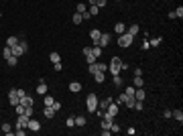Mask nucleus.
Listing matches in <instances>:
<instances>
[{"instance_id": "nucleus-1", "label": "nucleus", "mask_w": 183, "mask_h": 136, "mask_svg": "<svg viewBox=\"0 0 183 136\" xmlns=\"http://www.w3.org/2000/svg\"><path fill=\"white\" fill-rule=\"evenodd\" d=\"M27 49H29L27 41H18V45L12 47V55H14V57H20V55H24V53H27Z\"/></svg>"}, {"instance_id": "nucleus-2", "label": "nucleus", "mask_w": 183, "mask_h": 136, "mask_svg": "<svg viewBox=\"0 0 183 136\" xmlns=\"http://www.w3.org/2000/svg\"><path fill=\"white\" fill-rule=\"evenodd\" d=\"M86 106H88V112H96L98 110V96L96 94H90L86 98Z\"/></svg>"}, {"instance_id": "nucleus-3", "label": "nucleus", "mask_w": 183, "mask_h": 136, "mask_svg": "<svg viewBox=\"0 0 183 136\" xmlns=\"http://www.w3.org/2000/svg\"><path fill=\"white\" fill-rule=\"evenodd\" d=\"M132 41H134V37H132V35H128V33H122L120 37H118V45H120V47H124V49L132 45Z\"/></svg>"}, {"instance_id": "nucleus-4", "label": "nucleus", "mask_w": 183, "mask_h": 136, "mask_svg": "<svg viewBox=\"0 0 183 136\" xmlns=\"http://www.w3.org/2000/svg\"><path fill=\"white\" fill-rule=\"evenodd\" d=\"M27 130H33V132H39L41 130V122L35 118H29V124H27Z\"/></svg>"}, {"instance_id": "nucleus-5", "label": "nucleus", "mask_w": 183, "mask_h": 136, "mask_svg": "<svg viewBox=\"0 0 183 136\" xmlns=\"http://www.w3.org/2000/svg\"><path fill=\"white\" fill-rule=\"evenodd\" d=\"M81 53H84V57L88 59V63H96V61H98V59L94 57V53H92V47H84Z\"/></svg>"}, {"instance_id": "nucleus-6", "label": "nucleus", "mask_w": 183, "mask_h": 136, "mask_svg": "<svg viewBox=\"0 0 183 136\" xmlns=\"http://www.w3.org/2000/svg\"><path fill=\"white\" fill-rule=\"evenodd\" d=\"M110 41H112V37H110L108 33H102V37H100V41H98V45L104 49V47H108L110 45Z\"/></svg>"}, {"instance_id": "nucleus-7", "label": "nucleus", "mask_w": 183, "mask_h": 136, "mask_svg": "<svg viewBox=\"0 0 183 136\" xmlns=\"http://www.w3.org/2000/svg\"><path fill=\"white\" fill-rule=\"evenodd\" d=\"M8 102H10V106H18L20 98L17 96V89H10V91H8Z\"/></svg>"}, {"instance_id": "nucleus-8", "label": "nucleus", "mask_w": 183, "mask_h": 136, "mask_svg": "<svg viewBox=\"0 0 183 136\" xmlns=\"http://www.w3.org/2000/svg\"><path fill=\"white\" fill-rule=\"evenodd\" d=\"M55 114H57V112H55V110H53V108H51V106H45V110H43V116H45V118H47V120L55 118Z\"/></svg>"}, {"instance_id": "nucleus-9", "label": "nucleus", "mask_w": 183, "mask_h": 136, "mask_svg": "<svg viewBox=\"0 0 183 136\" xmlns=\"http://www.w3.org/2000/svg\"><path fill=\"white\" fill-rule=\"evenodd\" d=\"M90 37H92V41H94V45H98V41H100V37H102V31L92 29V31H90Z\"/></svg>"}, {"instance_id": "nucleus-10", "label": "nucleus", "mask_w": 183, "mask_h": 136, "mask_svg": "<svg viewBox=\"0 0 183 136\" xmlns=\"http://www.w3.org/2000/svg\"><path fill=\"white\" fill-rule=\"evenodd\" d=\"M37 94H41V96H45V94H47V83H45V79H39V85H37Z\"/></svg>"}, {"instance_id": "nucleus-11", "label": "nucleus", "mask_w": 183, "mask_h": 136, "mask_svg": "<svg viewBox=\"0 0 183 136\" xmlns=\"http://www.w3.org/2000/svg\"><path fill=\"white\" fill-rule=\"evenodd\" d=\"M18 104H22V106H35V100H33V96H24V98H20V102Z\"/></svg>"}, {"instance_id": "nucleus-12", "label": "nucleus", "mask_w": 183, "mask_h": 136, "mask_svg": "<svg viewBox=\"0 0 183 136\" xmlns=\"http://www.w3.org/2000/svg\"><path fill=\"white\" fill-rule=\"evenodd\" d=\"M106 112L112 114V116H116V114H118V104H116V102H110L108 108H106Z\"/></svg>"}, {"instance_id": "nucleus-13", "label": "nucleus", "mask_w": 183, "mask_h": 136, "mask_svg": "<svg viewBox=\"0 0 183 136\" xmlns=\"http://www.w3.org/2000/svg\"><path fill=\"white\" fill-rule=\"evenodd\" d=\"M146 98V91L143 87H136V91H134V100H145Z\"/></svg>"}, {"instance_id": "nucleus-14", "label": "nucleus", "mask_w": 183, "mask_h": 136, "mask_svg": "<svg viewBox=\"0 0 183 136\" xmlns=\"http://www.w3.org/2000/svg\"><path fill=\"white\" fill-rule=\"evenodd\" d=\"M132 85H134V87H143V85H145V79H143V75H134V79H132Z\"/></svg>"}, {"instance_id": "nucleus-15", "label": "nucleus", "mask_w": 183, "mask_h": 136, "mask_svg": "<svg viewBox=\"0 0 183 136\" xmlns=\"http://www.w3.org/2000/svg\"><path fill=\"white\" fill-rule=\"evenodd\" d=\"M138 31H140V27H138V24H130V29H126L124 33L132 35V37H136V35H138Z\"/></svg>"}, {"instance_id": "nucleus-16", "label": "nucleus", "mask_w": 183, "mask_h": 136, "mask_svg": "<svg viewBox=\"0 0 183 136\" xmlns=\"http://www.w3.org/2000/svg\"><path fill=\"white\" fill-rule=\"evenodd\" d=\"M112 102V98H104L102 102H98V108L102 110V112H106V108H108V104Z\"/></svg>"}, {"instance_id": "nucleus-17", "label": "nucleus", "mask_w": 183, "mask_h": 136, "mask_svg": "<svg viewBox=\"0 0 183 136\" xmlns=\"http://www.w3.org/2000/svg\"><path fill=\"white\" fill-rule=\"evenodd\" d=\"M69 91H73V94L81 91V83H79V81H71V83H69Z\"/></svg>"}, {"instance_id": "nucleus-18", "label": "nucleus", "mask_w": 183, "mask_h": 136, "mask_svg": "<svg viewBox=\"0 0 183 136\" xmlns=\"http://www.w3.org/2000/svg\"><path fill=\"white\" fill-rule=\"evenodd\" d=\"M49 61H51V63H57V61H61V55H59L57 51H51V53H49Z\"/></svg>"}, {"instance_id": "nucleus-19", "label": "nucleus", "mask_w": 183, "mask_h": 136, "mask_svg": "<svg viewBox=\"0 0 183 136\" xmlns=\"http://www.w3.org/2000/svg\"><path fill=\"white\" fill-rule=\"evenodd\" d=\"M2 132H4V134H8V136L14 134V132H12V126H10L8 122H4V124H2Z\"/></svg>"}, {"instance_id": "nucleus-20", "label": "nucleus", "mask_w": 183, "mask_h": 136, "mask_svg": "<svg viewBox=\"0 0 183 136\" xmlns=\"http://www.w3.org/2000/svg\"><path fill=\"white\" fill-rule=\"evenodd\" d=\"M108 71L112 73V77H114V75H120V71H122V69L118 67V65H110V63H108Z\"/></svg>"}, {"instance_id": "nucleus-21", "label": "nucleus", "mask_w": 183, "mask_h": 136, "mask_svg": "<svg viewBox=\"0 0 183 136\" xmlns=\"http://www.w3.org/2000/svg\"><path fill=\"white\" fill-rule=\"evenodd\" d=\"M6 45H8V47H14V45H18V39L14 35H10V37L6 39Z\"/></svg>"}, {"instance_id": "nucleus-22", "label": "nucleus", "mask_w": 183, "mask_h": 136, "mask_svg": "<svg viewBox=\"0 0 183 136\" xmlns=\"http://www.w3.org/2000/svg\"><path fill=\"white\" fill-rule=\"evenodd\" d=\"M171 116H173V118L177 120V122H179V124H181V122H183V112H181V110H175V112H173V114H171Z\"/></svg>"}, {"instance_id": "nucleus-23", "label": "nucleus", "mask_w": 183, "mask_h": 136, "mask_svg": "<svg viewBox=\"0 0 183 136\" xmlns=\"http://www.w3.org/2000/svg\"><path fill=\"white\" fill-rule=\"evenodd\" d=\"M114 31H116V33H118V35H122V33H124V31H126V27H124L122 22H116V24H114Z\"/></svg>"}, {"instance_id": "nucleus-24", "label": "nucleus", "mask_w": 183, "mask_h": 136, "mask_svg": "<svg viewBox=\"0 0 183 136\" xmlns=\"http://www.w3.org/2000/svg\"><path fill=\"white\" fill-rule=\"evenodd\" d=\"M92 53H94V57L98 59V57L102 55V47H100V45H94V47H92Z\"/></svg>"}, {"instance_id": "nucleus-25", "label": "nucleus", "mask_w": 183, "mask_h": 136, "mask_svg": "<svg viewBox=\"0 0 183 136\" xmlns=\"http://www.w3.org/2000/svg\"><path fill=\"white\" fill-rule=\"evenodd\" d=\"M10 55H12V47H8V45H6V47L2 49V57H4V59H8Z\"/></svg>"}, {"instance_id": "nucleus-26", "label": "nucleus", "mask_w": 183, "mask_h": 136, "mask_svg": "<svg viewBox=\"0 0 183 136\" xmlns=\"http://www.w3.org/2000/svg\"><path fill=\"white\" fill-rule=\"evenodd\" d=\"M73 24H81V20H84V17H81V14H79V12H75V14H73Z\"/></svg>"}, {"instance_id": "nucleus-27", "label": "nucleus", "mask_w": 183, "mask_h": 136, "mask_svg": "<svg viewBox=\"0 0 183 136\" xmlns=\"http://www.w3.org/2000/svg\"><path fill=\"white\" fill-rule=\"evenodd\" d=\"M148 43H151V47H159V45H161V37H153Z\"/></svg>"}, {"instance_id": "nucleus-28", "label": "nucleus", "mask_w": 183, "mask_h": 136, "mask_svg": "<svg viewBox=\"0 0 183 136\" xmlns=\"http://www.w3.org/2000/svg\"><path fill=\"white\" fill-rule=\"evenodd\" d=\"M94 79H96L98 83H102V81H104V73H102V71H96V73H94Z\"/></svg>"}, {"instance_id": "nucleus-29", "label": "nucleus", "mask_w": 183, "mask_h": 136, "mask_svg": "<svg viewBox=\"0 0 183 136\" xmlns=\"http://www.w3.org/2000/svg\"><path fill=\"white\" fill-rule=\"evenodd\" d=\"M134 91H136V87H134V85H128L126 89H124V94H126V96H132V98H134Z\"/></svg>"}, {"instance_id": "nucleus-30", "label": "nucleus", "mask_w": 183, "mask_h": 136, "mask_svg": "<svg viewBox=\"0 0 183 136\" xmlns=\"http://www.w3.org/2000/svg\"><path fill=\"white\" fill-rule=\"evenodd\" d=\"M75 126H86V116H77L75 118Z\"/></svg>"}, {"instance_id": "nucleus-31", "label": "nucleus", "mask_w": 183, "mask_h": 136, "mask_svg": "<svg viewBox=\"0 0 183 136\" xmlns=\"http://www.w3.org/2000/svg\"><path fill=\"white\" fill-rule=\"evenodd\" d=\"M53 98H51V96H47V94H45V98H43V104H45V106H53Z\"/></svg>"}, {"instance_id": "nucleus-32", "label": "nucleus", "mask_w": 183, "mask_h": 136, "mask_svg": "<svg viewBox=\"0 0 183 136\" xmlns=\"http://www.w3.org/2000/svg\"><path fill=\"white\" fill-rule=\"evenodd\" d=\"M110 65H118V67H120V65H122V59H120V57H112V59H110Z\"/></svg>"}, {"instance_id": "nucleus-33", "label": "nucleus", "mask_w": 183, "mask_h": 136, "mask_svg": "<svg viewBox=\"0 0 183 136\" xmlns=\"http://www.w3.org/2000/svg\"><path fill=\"white\" fill-rule=\"evenodd\" d=\"M6 63H8V65H17V63H18V57H14V55H10V57L6 59Z\"/></svg>"}, {"instance_id": "nucleus-34", "label": "nucleus", "mask_w": 183, "mask_h": 136, "mask_svg": "<svg viewBox=\"0 0 183 136\" xmlns=\"http://www.w3.org/2000/svg\"><path fill=\"white\" fill-rule=\"evenodd\" d=\"M88 12H90V17H96V14H98V6H96V4H90V10H88Z\"/></svg>"}, {"instance_id": "nucleus-35", "label": "nucleus", "mask_w": 183, "mask_h": 136, "mask_svg": "<svg viewBox=\"0 0 183 136\" xmlns=\"http://www.w3.org/2000/svg\"><path fill=\"white\" fill-rule=\"evenodd\" d=\"M86 10H88V6H86L84 2H79V4H77V12H79V14H84Z\"/></svg>"}, {"instance_id": "nucleus-36", "label": "nucleus", "mask_w": 183, "mask_h": 136, "mask_svg": "<svg viewBox=\"0 0 183 136\" xmlns=\"http://www.w3.org/2000/svg\"><path fill=\"white\" fill-rule=\"evenodd\" d=\"M114 120H106V118H102V128H106V130H110V124H112Z\"/></svg>"}, {"instance_id": "nucleus-37", "label": "nucleus", "mask_w": 183, "mask_h": 136, "mask_svg": "<svg viewBox=\"0 0 183 136\" xmlns=\"http://www.w3.org/2000/svg\"><path fill=\"white\" fill-rule=\"evenodd\" d=\"M65 124H67V128H73V126H75V118H73V116H69V118L65 120Z\"/></svg>"}, {"instance_id": "nucleus-38", "label": "nucleus", "mask_w": 183, "mask_h": 136, "mask_svg": "<svg viewBox=\"0 0 183 136\" xmlns=\"http://www.w3.org/2000/svg\"><path fill=\"white\" fill-rule=\"evenodd\" d=\"M24 114H27L29 118H33V106H24Z\"/></svg>"}, {"instance_id": "nucleus-39", "label": "nucleus", "mask_w": 183, "mask_h": 136, "mask_svg": "<svg viewBox=\"0 0 183 136\" xmlns=\"http://www.w3.org/2000/svg\"><path fill=\"white\" fill-rule=\"evenodd\" d=\"M110 132H114V134H116V132H120V126L112 122V124H110Z\"/></svg>"}, {"instance_id": "nucleus-40", "label": "nucleus", "mask_w": 183, "mask_h": 136, "mask_svg": "<svg viewBox=\"0 0 183 136\" xmlns=\"http://www.w3.org/2000/svg\"><path fill=\"white\" fill-rule=\"evenodd\" d=\"M175 12V18H183V6H179L177 10H173Z\"/></svg>"}, {"instance_id": "nucleus-41", "label": "nucleus", "mask_w": 183, "mask_h": 136, "mask_svg": "<svg viewBox=\"0 0 183 136\" xmlns=\"http://www.w3.org/2000/svg\"><path fill=\"white\" fill-rule=\"evenodd\" d=\"M114 85H116V87L122 85V77H120V75H114Z\"/></svg>"}, {"instance_id": "nucleus-42", "label": "nucleus", "mask_w": 183, "mask_h": 136, "mask_svg": "<svg viewBox=\"0 0 183 136\" xmlns=\"http://www.w3.org/2000/svg\"><path fill=\"white\" fill-rule=\"evenodd\" d=\"M124 100H126V94H120V96L116 98V104L120 106V104H124Z\"/></svg>"}, {"instance_id": "nucleus-43", "label": "nucleus", "mask_w": 183, "mask_h": 136, "mask_svg": "<svg viewBox=\"0 0 183 136\" xmlns=\"http://www.w3.org/2000/svg\"><path fill=\"white\" fill-rule=\"evenodd\" d=\"M98 71L106 73V71H108V65H106V63H98Z\"/></svg>"}, {"instance_id": "nucleus-44", "label": "nucleus", "mask_w": 183, "mask_h": 136, "mask_svg": "<svg viewBox=\"0 0 183 136\" xmlns=\"http://www.w3.org/2000/svg\"><path fill=\"white\" fill-rule=\"evenodd\" d=\"M140 49H151V43H148V39H145V41H143V43H140Z\"/></svg>"}, {"instance_id": "nucleus-45", "label": "nucleus", "mask_w": 183, "mask_h": 136, "mask_svg": "<svg viewBox=\"0 0 183 136\" xmlns=\"http://www.w3.org/2000/svg\"><path fill=\"white\" fill-rule=\"evenodd\" d=\"M96 71H98V63H90V73L94 75Z\"/></svg>"}, {"instance_id": "nucleus-46", "label": "nucleus", "mask_w": 183, "mask_h": 136, "mask_svg": "<svg viewBox=\"0 0 183 136\" xmlns=\"http://www.w3.org/2000/svg\"><path fill=\"white\" fill-rule=\"evenodd\" d=\"M14 108H17V114H24V106H22V104H18Z\"/></svg>"}, {"instance_id": "nucleus-47", "label": "nucleus", "mask_w": 183, "mask_h": 136, "mask_svg": "<svg viewBox=\"0 0 183 136\" xmlns=\"http://www.w3.org/2000/svg\"><path fill=\"white\" fill-rule=\"evenodd\" d=\"M51 108H53L55 112H59V110H61V104H59V102H57V100H55V102H53V106H51Z\"/></svg>"}, {"instance_id": "nucleus-48", "label": "nucleus", "mask_w": 183, "mask_h": 136, "mask_svg": "<svg viewBox=\"0 0 183 136\" xmlns=\"http://www.w3.org/2000/svg\"><path fill=\"white\" fill-rule=\"evenodd\" d=\"M106 2H108V0H96V6L102 8V6H106Z\"/></svg>"}, {"instance_id": "nucleus-49", "label": "nucleus", "mask_w": 183, "mask_h": 136, "mask_svg": "<svg viewBox=\"0 0 183 136\" xmlns=\"http://www.w3.org/2000/svg\"><path fill=\"white\" fill-rule=\"evenodd\" d=\"M53 67H55V71H61L63 65H61V61H57V63H53Z\"/></svg>"}, {"instance_id": "nucleus-50", "label": "nucleus", "mask_w": 183, "mask_h": 136, "mask_svg": "<svg viewBox=\"0 0 183 136\" xmlns=\"http://www.w3.org/2000/svg\"><path fill=\"white\" fill-rule=\"evenodd\" d=\"M17 96H18V98H24V96H27V91H24V89H17Z\"/></svg>"}, {"instance_id": "nucleus-51", "label": "nucleus", "mask_w": 183, "mask_h": 136, "mask_svg": "<svg viewBox=\"0 0 183 136\" xmlns=\"http://www.w3.org/2000/svg\"><path fill=\"white\" fill-rule=\"evenodd\" d=\"M171 114H173L171 110H165V112H163V116H165V118H171Z\"/></svg>"}, {"instance_id": "nucleus-52", "label": "nucleus", "mask_w": 183, "mask_h": 136, "mask_svg": "<svg viewBox=\"0 0 183 136\" xmlns=\"http://www.w3.org/2000/svg\"><path fill=\"white\" fill-rule=\"evenodd\" d=\"M0 17H2V14H0Z\"/></svg>"}, {"instance_id": "nucleus-53", "label": "nucleus", "mask_w": 183, "mask_h": 136, "mask_svg": "<svg viewBox=\"0 0 183 136\" xmlns=\"http://www.w3.org/2000/svg\"><path fill=\"white\" fill-rule=\"evenodd\" d=\"M116 2H118V0H116Z\"/></svg>"}]
</instances>
